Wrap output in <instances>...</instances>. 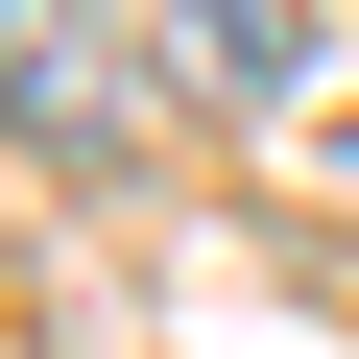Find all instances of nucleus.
<instances>
[{"label": "nucleus", "mask_w": 359, "mask_h": 359, "mask_svg": "<svg viewBox=\"0 0 359 359\" xmlns=\"http://www.w3.org/2000/svg\"><path fill=\"white\" fill-rule=\"evenodd\" d=\"M144 48L96 25V0H0V144H48L72 168V192H120V168H144Z\"/></svg>", "instance_id": "f257e3e1"}, {"label": "nucleus", "mask_w": 359, "mask_h": 359, "mask_svg": "<svg viewBox=\"0 0 359 359\" xmlns=\"http://www.w3.org/2000/svg\"><path fill=\"white\" fill-rule=\"evenodd\" d=\"M144 72L216 96V120H287L311 96V0H144Z\"/></svg>", "instance_id": "f03ea898"}]
</instances>
